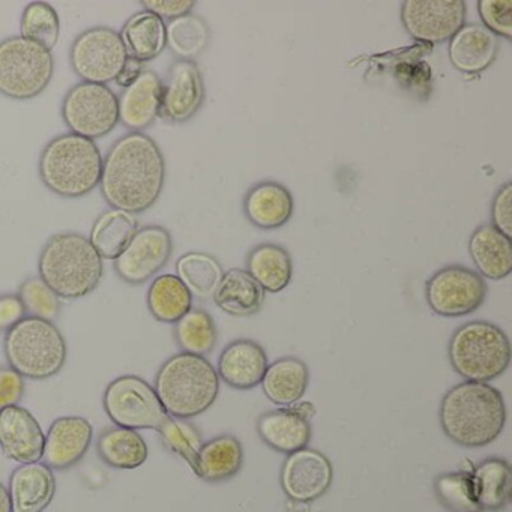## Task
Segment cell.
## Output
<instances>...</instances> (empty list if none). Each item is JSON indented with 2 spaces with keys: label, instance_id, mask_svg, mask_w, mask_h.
<instances>
[{
  "label": "cell",
  "instance_id": "6da1fadb",
  "mask_svg": "<svg viewBox=\"0 0 512 512\" xmlns=\"http://www.w3.org/2000/svg\"><path fill=\"white\" fill-rule=\"evenodd\" d=\"M164 182L166 160L148 134L121 137L103 160L100 188L110 208L142 214L158 202Z\"/></svg>",
  "mask_w": 512,
  "mask_h": 512
},
{
  "label": "cell",
  "instance_id": "7a4b0ae2",
  "mask_svg": "<svg viewBox=\"0 0 512 512\" xmlns=\"http://www.w3.org/2000/svg\"><path fill=\"white\" fill-rule=\"evenodd\" d=\"M439 421L443 433L455 445L484 448L505 428V400L490 383L464 380L443 395Z\"/></svg>",
  "mask_w": 512,
  "mask_h": 512
},
{
  "label": "cell",
  "instance_id": "3957f363",
  "mask_svg": "<svg viewBox=\"0 0 512 512\" xmlns=\"http://www.w3.org/2000/svg\"><path fill=\"white\" fill-rule=\"evenodd\" d=\"M38 274L59 298H85L103 280V257L86 236L59 233L44 245L38 259Z\"/></svg>",
  "mask_w": 512,
  "mask_h": 512
},
{
  "label": "cell",
  "instance_id": "277c9868",
  "mask_svg": "<svg viewBox=\"0 0 512 512\" xmlns=\"http://www.w3.org/2000/svg\"><path fill=\"white\" fill-rule=\"evenodd\" d=\"M154 389L170 416L188 421L214 406L220 377L205 356L181 352L161 365Z\"/></svg>",
  "mask_w": 512,
  "mask_h": 512
},
{
  "label": "cell",
  "instance_id": "5b68a950",
  "mask_svg": "<svg viewBox=\"0 0 512 512\" xmlns=\"http://www.w3.org/2000/svg\"><path fill=\"white\" fill-rule=\"evenodd\" d=\"M103 155L94 140L68 133L55 137L41 152V181L64 199H80L100 185Z\"/></svg>",
  "mask_w": 512,
  "mask_h": 512
},
{
  "label": "cell",
  "instance_id": "8992f818",
  "mask_svg": "<svg viewBox=\"0 0 512 512\" xmlns=\"http://www.w3.org/2000/svg\"><path fill=\"white\" fill-rule=\"evenodd\" d=\"M4 353L23 379L44 380L61 373L68 347L55 323L26 316L5 334Z\"/></svg>",
  "mask_w": 512,
  "mask_h": 512
},
{
  "label": "cell",
  "instance_id": "52a82bcc",
  "mask_svg": "<svg viewBox=\"0 0 512 512\" xmlns=\"http://www.w3.org/2000/svg\"><path fill=\"white\" fill-rule=\"evenodd\" d=\"M508 335L485 320H473L455 329L449 340L448 356L458 376L469 382L488 383L511 364Z\"/></svg>",
  "mask_w": 512,
  "mask_h": 512
},
{
  "label": "cell",
  "instance_id": "ba28073f",
  "mask_svg": "<svg viewBox=\"0 0 512 512\" xmlns=\"http://www.w3.org/2000/svg\"><path fill=\"white\" fill-rule=\"evenodd\" d=\"M55 73L52 50L23 37L0 43V94L26 101L49 88Z\"/></svg>",
  "mask_w": 512,
  "mask_h": 512
},
{
  "label": "cell",
  "instance_id": "9c48e42d",
  "mask_svg": "<svg viewBox=\"0 0 512 512\" xmlns=\"http://www.w3.org/2000/svg\"><path fill=\"white\" fill-rule=\"evenodd\" d=\"M103 406L116 427L130 430L160 431L170 418L154 386L134 374L119 376L109 383Z\"/></svg>",
  "mask_w": 512,
  "mask_h": 512
},
{
  "label": "cell",
  "instance_id": "30bf717a",
  "mask_svg": "<svg viewBox=\"0 0 512 512\" xmlns=\"http://www.w3.org/2000/svg\"><path fill=\"white\" fill-rule=\"evenodd\" d=\"M62 119L71 133L98 140L119 124V98L107 85L79 83L65 95Z\"/></svg>",
  "mask_w": 512,
  "mask_h": 512
},
{
  "label": "cell",
  "instance_id": "8fae6325",
  "mask_svg": "<svg viewBox=\"0 0 512 512\" xmlns=\"http://www.w3.org/2000/svg\"><path fill=\"white\" fill-rule=\"evenodd\" d=\"M128 61L121 34L104 26L88 29L74 40L70 62L85 83L107 85L116 82Z\"/></svg>",
  "mask_w": 512,
  "mask_h": 512
},
{
  "label": "cell",
  "instance_id": "7c38bea8",
  "mask_svg": "<svg viewBox=\"0 0 512 512\" xmlns=\"http://www.w3.org/2000/svg\"><path fill=\"white\" fill-rule=\"evenodd\" d=\"M484 278L461 265L445 266L425 284V298L433 313L442 317H463L475 313L487 296Z\"/></svg>",
  "mask_w": 512,
  "mask_h": 512
},
{
  "label": "cell",
  "instance_id": "4fadbf2b",
  "mask_svg": "<svg viewBox=\"0 0 512 512\" xmlns=\"http://www.w3.org/2000/svg\"><path fill=\"white\" fill-rule=\"evenodd\" d=\"M463 0H406L401 5V23L407 34L419 43H446L466 25Z\"/></svg>",
  "mask_w": 512,
  "mask_h": 512
},
{
  "label": "cell",
  "instance_id": "5bb4252c",
  "mask_svg": "<svg viewBox=\"0 0 512 512\" xmlns=\"http://www.w3.org/2000/svg\"><path fill=\"white\" fill-rule=\"evenodd\" d=\"M172 253L169 230L161 226L143 227L115 260L116 274L125 283L139 286L154 278L169 263Z\"/></svg>",
  "mask_w": 512,
  "mask_h": 512
},
{
  "label": "cell",
  "instance_id": "9a60e30c",
  "mask_svg": "<svg viewBox=\"0 0 512 512\" xmlns=\"http://www.w3.org/2000/svg\"><path fill=\"white\" fill-rule=\"evenodd\" d=\"M280 481L289 499L299 503L314 502L331 488L334 467L325 454L305 446L287 455Z\"/></svg>",
  "mask_w": 512,
  "mask_h": 512
},
{
  "label": "cell",
  "instance_id": "2e32d148",
  "mask_svg": "<svg viewBox=\"0 0 512 512\" xmlns=\"http://www.w3.org/2000/svg\"><path fill=\"white\" fill-rule=\"evenodd\" d=\"M205 83L194 61L173 62L163 83L161 115L176 124H184L197 115L205 101Z\"/></svg>",
  "mask_w": 512,
  "mask_h": 512
},
{
  "label": "cell",
  "instance_id": "e0dca14e",
  "mask_svg": "<svg viewBox=\"0 0 512 512\" xmlns=\"http://www.w3.org/2000/svg\"><path fill=\"white\" fill-rule=\"evenodd\" d=\"M46 434L38 419L22 406L0 410V449L20 464L43 460Z\"/></svg>",
  "mask_w": 512,
  "mask_h": 512
},
{
  "label": "cell",
  "instance_id": "ac0fdd59",
  "mask_svg": "<svg viewBox=\"0 0 512 512\" xmlns=\"http://www.w3.org/2000/svg\"><path fill=\"white\" fill-rule=\"evenodd\" d=\"M94 427L82 416L55 419L46 434L43 460L50 469L68 470L83 460L91 448Z\"/></svg>",
  "mask_w": 512,
  "mask_h": 512
},
{
  "label": "cell",
  "instance_id": "d6986e66",
  "mask_svg": "<svg viewBox=\"0 0 512 512\" xmlns=\"http://www.w3.org/2000/svg\"><path fill=\"white\" fill-rule=\"evenodd\" d=\"M268 365L265 349L256 341L242 338L224 347L217 373L230 388L248 391L260 385Z\"/></svg>",
  "mask_w": 512,
  "mask_h": 512
},
{
  "label": "cell",
  "instance_id": "ffe728a7",
  "mask_svg": "<svg viewBox=\"0 0 512 512\" xmlns=\"http://www.w3.org/2000/svg\"><path fill=\"white\" fill-rule=\"evenodd\" d=\"M163 80L151 70H143L139 79L119 98V122L131 133H142L161 115Z\"/></svg>",
  "mask_w": 512,
  "mask_h": 512
},
{
  "label": "cell",
  "instance_id": "44dd1931",
  "mask_svg": "<svg viewBox=\"0 0 512 512\" xmlns=\"http://www.w3.org/2000/svg\"><path fill=\"white\" fill-rule=\"evenodd\" d=\"M499 49L496 35L482 25L470 23L458 29L449 40V62L460 73L475 76L493 65Z\"/></svg>",
  "mask_w": 512,
  "mask_h": 512
},
{
  "label": "cell",
  "instance_id": "7402d4cb",
  "mask_svg": "<svg viewBox=\"0 0 512 512\" xmlns=\"http://www.w3.org/2000/svg\"><path fill=\"white\" fill-rule=\"evenodd\" d=\"M8 493L13 512H43L55 499V473L41 461L22 464L11 473Z\"/></svg>",
  "mask_w": 512,
  "mask_h": 512
},
{
  "label": "cell",
  "instance_id": "603a6c76",
  "mask_svg": "<svg viewBox=\"0 0 512 512\" xmlns=\"http://www.w3.org/2000/svg\"><path fill=\"white\" fill-rule=\"evenodd\" d=\"M244 212L253 226L274 230L289 223L295 212V200L289 188L280 182L263 181L245 194Z\"/></svg>",
  "mask_w": 512,
  "mask_h": 512
},
{
  "label": "cell",
  "instance_id": "cb8c5ba5",
  "mask_svg": "<svg viewBox=\"0 0 512 512\" xmlns=\"http://www.w3.org/2000/svg\"><path fill=\"white\" fill-rule=\"evenodd\" d=\"M260 439L281 454H292L308 446L311 440V421L293 407L269 410L257 419Z\"/></svg>",
  "mask_w": 512,
  "mask_h": 512
},
{
  "label": "cell",
  "instance_id": "d4e9b609",
  "mask_svg": "<svg viewBox=\"0 0 512 512\" xmlns=\"http://www.w3.org/2000/svg\"><path fill=\"white\" fill-rule=\"evenodd\" d=\"M469 254L476 272L482 278L499 281L512 272V241L494 229L482 224L469 238Z\"/></svg>",
  "mask_w": 512,
  "mask_h": 512
},
{
  "label": "cell",
  "instance_id": "484cf974",
  "mask_svg": "<svg viewBox=\"0 0 512 512\" xmlns=\"http://www.w3.org/2000/svg\"><path fill=\"white\" fill-rule=\"evenodd\" d=\"M260 385L271 403L290 407L299 403L307 392L310 370L301 359L286 356L268 365Z\"/></svg>",
  "mask_w": 512,
  "mask_h": 512
},
{
  "label": "cell",
  "instance_id": "4316f807",
  "mask_svg": "<svg viewBox=\"0 0 512 512\" xmlns=\"http://www.w3.org/2000/svg\"><path fill=\"white\" fill-rule=\"evenodd\" d=\"M265 296V290L245 269L233 268L224 272L212 298L229 316L248 317L262 310Z\"/></svg>",
  "mask_w": 512,
  "mask_h": 512
},
{
  "label": "cell",
  "instance_id": "83f0119b",
  "mask_svg": "<svg viewBox=\"0 0 512 512\" xmlns=\"http://www.w3.org/2000/svg\"><path fill=\"white\" fill-rule=\"evenodd\" d=\"M244 464V448L235 436L221 434L200 446L194 473L206 482L229 481Z\"/></svg>",
  "mask_w": 512,
  "mask_h": 512
},
{
  "label": "cell",
  "instance_id": "f1b7e54d",
  "mask_svg": "<svg viewBox=\"0 0 512 512\" xmlns=\"http://www.w3.org/2000/svg\"><path fill=\"white\" fill-rule=\"evenodd\" d=\"M473 493L481 511H500L511 500L512 470L499 457L485 458L470 472Z\"/></svg>",
  "mask_w": 512,
  "mask_h": 512
},
{
  "label": "cell",
  "instance_id": "f546056e",
  "mask_svg": "<svg viewBox=\"0 0 512 512\" xmlns=\"http://www.w3.org/2000/svg\"><path fill=\"white\" fill-rule=\"evenodd\" d=\"M128 58L137 62L158 58L167 47L166 22L143 10L127 20L121 34Z\"/></svg>",
  "mask_w": 512,
  "mask_h": 512
},
{
  "label": "cell",
  "instance_id": "4dcf8cb0",
  "mask_svg": "<svg viewBox=\"0 0 512 512\" xmlns=\"http://www.w3.org/2000/svg\"><path fill=\"white\" fill-rule=\"evenodd\" d=\"M247 272L265 292H283L292 281V256L281 245H257L248 253Z\"/></svg>",
  "mask_w": 512,
  "mask_h": 512
},
{
  "label": "cell",
  "instance_id": "1f68e13d",
  "mask_svg": "<svg viewBox=\"0 0 512 512\" xmlns=\"http://www.w3.org/2000/svg\"><path fill=\"white\" fill-rule=\"evenodd\" d=\"M101 460L113 469L133 470L143 466L149 457V448L142 434L130 428H107L97 440Z\"/></svg>",
  "mask_w": 512,
  "mask_h": 512
},
{
  "label": "cell",
  "instance_id": "d6a6232c",
  "mask_svg": "<svg viewBox=\"0 0 512 512\" xmlns=\"http://www.w3.org/2000/svg\"><path fill=\"white\" fill-rule=\"evenodd\" d=\"M137 230L139 221L133 214L112 208L97 218L92 226L89 241L103 260H116L128 247Z\"/></svg>",
  "mask_w": 512,
  "mask_h": 512
},
{
  "label": "cell",
  "instance_id": "836d02e7",
  "mask_svg": "<svg viewBox=\"0 0 512 512\" xmlns=\"http://www.w3.org/2000/svg\"><path fill=\"white\" fill-rule=\"evenodd\" d=\"M146 304L158 322L176 323L193 308V295L176 275L164 274L152 281Z\"/></svg>",
  "mask_w": 512,
  "mask_h": 512
},
{
  "label": "cell",
  "instance_id": "e575fe53",
  "mask_svg": "<svg viewBox=\"0 0 512 512\" xmlns=\"http://www.w3.org/2000/svg\"><path fill=\"white\" fill-rule=\"evenodd\" d=\"M221 263L208 253L191 251L176 262V277L185 284L191 295L211 298L223 278Z\"/></svg>",
  "mask_w": 512,
  "mask_h": 512
},
{
  "label": "cell",
  "instance_id": "d590c367",
  "mask_svg": "<svg viewBox=\"0 0 512 512\" xmlns=\"http://www.w3.org/2000/svg\"><path fill=\"white\" fill-rule=\"evenodd\" d=\"M167 47L182 61H194L211 43L208 23L196 14H187L166 25Z\"/></svg>",
  "mask_w": 512,
  "mask_h": 512
},
{
  "label": "cell",
  "instance_id": "8d00e7d4",
  "mask_svg": "<svg viewBox=\"0 0 512 512\" xmlns=\"http://www.w3.org/2000/svg\"><path fill=\"white\" fill-rule=\"evenodd\" d=\"M175 338L182 352L205 356L215 349L218 340L217 326L208 311L191 308L175 323Z\"/></svg>",
  "mask_w": 512,
  "mask_h": 512
},
{
  "label": "cell",
  "instance_id": "74e56055",
  "mask_svg": "<svg viewBox=\"0 0 512 512\" xmlns=\"http://www.w3.org/2000/svg\"><path fill=\"white\" fill-rule=\"evenodd\" d=\"M20 37L53 50L61 37V19L55 8L46 2H32L23 11Z\"/></svg>",
  "mask_w": 512,
  "mask_h": 512
},
{
  "label": "cell",
  "instance_id": "f35d334b",
  "mask_svg": "<svg viewBox=\"0 0 512 512\" xmlns=\"http://www.w3.org/2000/svg\"><path fill=\"white\" fill-rule=\"evenodd\" d=\"M434 494L449 512H482L467 472H446L434 479Z\"/></svg>",
  "mask_w": 512,
  "mask_h": 512
},
{
  "label": "cell",
  "instance_id": "ab89813d",
  "mask_svg": "<svg viewBox=\"0 0 512 512\" xmlns=\"http://www.w3.org/2000/svg\"><path fill=\"white\" fill-rule=\"evenodd\" d=\"M158 433H160L164 445L179 457L184 458L194 472L197 452H199L200 446L203 445L199 430L185 419L170 416L169 421L164 424V427Z\"/></svg>",
  "mask_w": 512,
  "mask_h": 512
},
{
  "label": "cell",
  "instance_id": "60d3db41",
  "mask_svg": "<svg viewBox=\"0 0 512 512\" xmlns=\"http://www.w3.org/2000/svg\"><path fill=\"white\" fill-rule=\"evenodd\" d=\"M19 298L25 307L26 316L53 322L61 314V298L40 277L26 280L20 287Z\"/></svg>",
  "mask_w": 512,
  "mask_h": 512
},
{
  "label": "cell",
  "instance_id": "b9f144b4",
  "mask_svg": "<svg viewBox=\"0 0 512 512\" xmlns=\"http://www.w3.org/2000/svg\"><path fill=\"white\" fill-rule=\"evenodd\" d=\"M478 14L482 26L497 38H512V0H479Z\"/></svg>",
  "mask_w": 512,
  "mask_h": 512
},
{
  "label": "cell",
  "instance_id": "7bdbcfd3",
  "mask_svg": "<svg viewBox=\"0 0 512 512\" xmlns=\"http://www.w3.org/2000/svg\"><path fill=\"white\" fill-rule=\"evenodd\" d=\"M491 226L512 238V184L506 182L494 194L491 202Z\"/></svg>",
  "mask_w": 512,
  "mask_h": 512
},
{
  "label": "cell",
  "instance_id": "ee69618b",
  "mask_svg": "<svg viewBox=\"0 0 512 512\" xmlns=\"http://www.w3.org/2000/svg\"><path fill=\"white\" fill-rule=\"evenodd\" d=\"M25 379L10 367H0V410L19 406L25 397Z\"/></svg>",
  "mask_w": 512,
  "mask_h": 512
},
{
  "label": "cell",
  "instance_id": "f6af8a7d",
  "mask_svg": "<svg viewBox=\"0 0 512 512\" xmlns=\"http://www.w3.org/2000/svg\"><path fill=\"white\" fill-rule=\"evenodd\" d=\"M143 7L149 13L155 14L161 20L179 19V17L191 14L196 2L193 0H145L142 2Z\"/></svg>",
  "mask_w": 512,
  "mask_h": 512
},
{
  "label": "cell",
  "instance_id": "bcb514c9",
  "mask_svg": "<svg viewBox=\"0 0 512 512\" xmlns=\"http://www.w3.org/2000/svg\"><path fill=\"white\" fill-rule=\"evenodd\" d=\"M26 310L19 295L0 296V334H7L20 320L25 319Z\"/></svg>",
  "mask_w": 512,
  "mask_h": 512
},
{
  "label": "cell",
  "instance_id": "7dc6e473",
  "mask_svg": "<svg viewBox=\"0 0 512 512\" xmlns=\"http://www.w3.org/2000/svg\"><path fill=\"white\" fill-rule=\"evenodd\" d=\"M143 68L140 62H137L136 59L128 58L127 64H125L124 70L119 74L118 79H116V83H118L121 88L127 89L128 86L133 85L137 79H139L140 74H142Z\"/></svg>",
  "mask_w": 512,
  "mask_h": 512
},
{
  "label": "cell",
  "instance_id": "c3c4849f",
  "mask_svg": "<svg viewBox=\"0 0 512 512\" xmlns=\"http://www.w3.org/2000/svg\"><path fill=\"white\" fill-rule=\"evenodd\" d=\"M0 512H13L8 487H5L2 482H0Z\"/></svg>",
  "mask_w": 512,
  "mask_h": 512
}]
</instances>
